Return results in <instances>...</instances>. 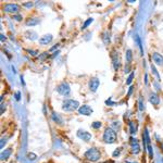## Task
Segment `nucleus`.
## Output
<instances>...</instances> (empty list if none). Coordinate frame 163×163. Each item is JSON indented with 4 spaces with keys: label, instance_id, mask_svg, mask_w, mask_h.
<instances>
[{
    "label": "nucleus",
    "instance_id": "obj_39",
    "mask_svg": "<svg viewBox=\"0 0 163 163\" xmlns=\"http://www.w3.org/2000/svg\"><path fill=\"white\" fill-rule=\"evenodd\" d=\"M104 163H114L112 160H110V161H107V162H104Z\"/></svg>",
    "mask_w": 163,
    "mask_h": 163
},
{
    "label": "nucleus",
    "instance_id": "obj_21",
    "mask_svg": "<svg viewBox=\"0 0 163 163\" xmlns=\"http://www.w3.org/2000/svg\"><path fill=\"white\" fill-rule=\"evenodd\" d=\"M129 131H131V134H136L137 132V126L135 125L134 122H129Z\"/></svg>",
    "mask_w": 163,
    "mask_h": 163
},
{
    "label": "nucleus",
    "instance_id": "obj_20",
    "mask_svg": "<svg viewBox=\"0 0 163 163\" xmlns=\"http://www.w3.org/2000/svg\"><path fill=\"white\" fill-rule=\"evenodd\" d=\"M52 120L58 124L62 123V119H61V117L58 115V113H56V112H52Z\"/></svg>",
    "mask_w": 163,
    "mask_h": 163
},
{
    "label": "nucleus",
    "instance_id": "obj_33",
    "mask_svg": "<svg viewBox=\"0 0 163 163\" xmlns=\"http://www.w3.org/2000/svg\"><path fill=\"white\" fill-rule=\"evenodd\" d=\"M23 6L26 7V8H32V7H33V3H32V2H25V3H23Z\"/></svg>",
    "mask_w": 163,
    "mask_h": 163
},
{
    "label": "nucleus",
    "instance_id": "obj_35",
    "mask_svg": "<svg viewBox=\"0 0 163 163\" xmlns=\"http://www.w3.org/2000/svg\"><path fill=\"white\" fill-rule=\"evenodd\" d=\"M106 103H107V104H111V106H114V104H115V102L111 101V99H110V100H107V101H106Z\"/></svg>",
    "mask_w": 163,
    "mask_h": 163
},
{
    "label": "nucleus",
    "instance_id": "obj_24",
    "mask_svg": "<svg viewBox=\"0 0 163 163\" xmlns=\"http://www.w3.org/2000/svg\"><path fill=\"white\" fill-rule=\"evenodd\" d=\"M101 122H94V123L92 124V128H95V129H97V128H100L101 127Z\"/></svg>",
    "mask_w": 163,
    "mask_h": 163
},
{
    "label": "nucleus",
    "instance_id": "obj_6",
    "mask_svg": "<svg viewBox=\"0 0 163 163\" xmlns=\"http://www.w3.org/2000/svg\"><path fill=\"white\" fill-rule=\"evenodd\" d=\"M92 107H89L88 104H83V106H80V109H78V113L82 115H86V116H89V115L92 114Z\"/></svg>",
    "mask_w": 163,
    "mask_h": 163
},
{
    "label": "nucleus",
    "instance_id": "obj_37",
    "mask_svg": "<svg viewBox=\"0 0 163 163\" xmlns=\"http://www.w3.org/2000/svg\"><path fill=\"white\" fill-rule=\"evenodd\" d=\"M0 36H1V41H5V40L7 39V37H6V36H5L3 34H1Z\"/></svg>",
    "mask_w": 163,
    "mask_h": 163
},
{
    "label": "nucleus",
    "instance_id": "obj_19",
    "mask_svg": "<svg viewBox=\"0 0 163 163\" xmlns=\"http://www.w3.org/2000/svg\"><path fill=\"white\" fill-rule=\"evenodd\" d=\"M102 40L106 45H109V43H110V34H109V32H104L102 34Z\"/></svg>",
    "mask_w": 163,
    "mask_h": 163
},
{
    "label": "nucleus",
    "instance_id": "obj_15",
    "mask_svg": "<svg viewBox=\"0 0 163 163\" xmlns=\"http://www.w3.org/2000/svg\"><path fill=\"white\" fill-rule=\"evenodd\" d=\"M39 19H37V17H33V19H29V20L26 21V25L27 26H34V25H37V24H39Z\"/></svg>",
    "mask_w": 163,
    "mask_h": 163
},
{
    "label": "nucleus",
    "instance_id": "obj_4",
    "mask_svg": "<svg viewBox=\"0 0 163 163\" xmlns=\"http://www.w3.org/2000/svg\"><path fill=\"white\" fill-rule=\"evenodd\" d=\"M57 92H59L62 96H69L70 92H71V88H70V85L66 82H63L60 85H58L57 87Z\"/></svg>",
    "mask_w": 163,
    "mask_h": 163
},
{
    "label": "nucleus",
    "instance_id": "obj_23",
    "mask_svg": "<svg viewBox=\"0 0 163 163\" xmlns=\"http://www.w3.org/2000/svg\"><path fill=\"white\" fill-rule=\"evenodd\" d=\"M133 78H134V72H132V73L129 74V76L127 77V80H126V84H127V85H131L133 82Z\"/></svg>",
    "mask_w": 163,
    "mask_h": 163
},
{
    "label": "nucleus",
    "instance_id": "obj_2",
    "mask_svg": "<svg viewBox=\"0 0 163 163\" xmlns=\"http://www.w3.org/2000/svg\"><path fill=\"white\" fill-rule=\"evenodd\" d=\"M116 132L113 128H107L103 133V141L106 143H114L116 141Z\"/></svg>",
    "mask_w": 163,
    "mask_h": 163
},
{
    "label": "nucleus",
    "instance_id": "obj_10",
    "mask_svg": "<svg viewBox=\"0 0 163 163\" xmlns=\"http://www.w3.org/2000/svg\"><path fill=\"white\" fill-rule=\"evenodd\" d=\"M152 60L157 65L163 66V56L161 53H158V52L152 53Z\"/></svg>",
    "mask_w": 163,
    "mask_h": 163
},
{
    "label": "nucleus",
    "instance_id": "obj_8",
    "mask_svg": "<svg viewBox=\"0 0 163 163\" xmlns=\"http://www.w3.org/2000/svg\"><path fill=\"white\" fill-rule=\"evenodd\" d=\"M99 85H100V80H98L97 77H92V80H89V89H90V92H97V89L99 88Z\"/></svg>",
    "mask_w": 163,
    "mask_h": 163
},
{
    "label": "nucleus",
    "instance_id": "obj_7",
    "mask_svg": "<svg viewBox=\"0 0 163 163\" xmlns=\"http://www.w3.org/2000/svg\"><path fill=\"white\" fill-rule=\"evenodd\" d=\"M77 137L80 139L84 140V141H89L92 139V134L88 132H86L84 129H78L77 131Z\"/></svg>",
    "mask_w": 163,
    "mask_h": 163
},
{
    "label": "nucleus",
    "instance_id": "obj_14",
    "mask_svg": "<svg viewBox=\"0 0 163 163\" xmlns=\"http://www.w3.org/2000/svg\"><path fill=\"white\" fill-rule=\"evenodd\" d=\"M12 153V149L11 148H8V149H5V151L1 152V155H0V159L1 160H7V159H9V157L11 155Z\"/></svg>",
    "mask_w": 163,
    "mask_h": 163
},
{
    "label": "nucleus",
    "instance_id": "obj_12",
    "mask_svg": "<svg viewBox=\"0 0 163 163\" xmlns=\"http://www.w3.org/2000/svg\"><path fill=\"white\" fill-rule=\"evenodd\" d=\"M149 102L152 103L153 106H158L160 103V98L155 92H151L150 94V97H149Z\"/></svg>",
    "mask_w": 163,
    "mask_h": 163
},
{
    "label": "nucleus",
    "instance_id": "obj_38",
    "mask_svg": "<svg viewBox=\"0 0 163 163\" xmlns=\"http://www.w3.org/2000/svg\"><path fill=\"white\" fill-rule=\"evenodd\" d=\"M133 88H134V87H131V88H129V92H128V94H127V96H131V94H132V92H133Z\"/></svg>",
    "mask_w": 163,
    "mask_h": 163
},
{
    "label": "nucleus",
    "instance_id": "obj_5",
    "mask_svg": "<svg viewBox=\"0 0 163 163\" xmlns=\"http://www.w3.org/2000/svg\"><path fill=\"white\" fill-rule=\"evenodd\" d=\"M3 10H5V12L13 13L15 15V13L20 11V6L17 5V3H7V5L3 6Z\"/></svg>",
    "mask_w": 163,
    "mask_h": 163
},
{
    "label": "nucleus",
    "instance_id": "obj_13",
    "mask_svg": "<svg viewBox=\"0 0 163 163\" xmlns=\"http://www.w3.org/2000/svg\"><path fill=\"white\" fill-rule=\"evenodd\" d=\"M112 59H113V66H114V70L120 69V58H119V54H116L115 52H113L112 54Z\"/></svg>",
    "mask_w": 163,
    "mask_h": 163
},
{
    "label": "nucleus",
    "instance_id": "obj_41",
    "mask_svg": "<svg viewBox=\"0 0 163 163\" xmlns=\"http://www.w3.org/2000/svg\"><path fill=\"white\" fill-rule=\"evenodd\" d=\"M125 163H133V162H125Z\"/></svg>",
    "mask_w": 163,
    "mask_h": 163
},
{
    "label": "nucleus",
    "instance_id": "obj_11",
    "mask_svg": "<svg viewBox=\"0 0 163 163\" xmlns=\"http://www.w3.org/2000/svg\"><path fill=\"white\" fill-rule=\"evenodd\" d=\"M52 39H53V37H52L51 34H46L39 38V44L40 45H48V44L51 43Z\"/></svg>",
    "mask_w": 163,
    "mask_h": 163
},
{
    "label": "nucleus",
    "instance_id": "obj_27",
    "mask_svg": "<svg viewBox=\"0 0 163 163\" xmlns=\"http://www.w3.org/2000/svg\"><path fill=\"white\" fill-rule=\"evenodd\" d=\"M147 150H148V152H149V157H150V158L153 157V151H152V146H151V145L147 146Z\"/></svg>",
    "mask_w": 163,
    "mask_h": 163
},
{
    "label": "nucleus",
    "instance_id": "obj_28",
    "mask_svg": "<svg viewBox=\"0 0 163 163\" xmlns=\"http://www.w3.org/2000/svg\"><path fill=\"white\" fill-rule=\"evenodd\" d=\"M120 153H121V148H119V149H116L114 152H113V157H116V155H120Z\"/></svg>",
    "mask_w": 163,
    "mask_h": 163
},
{
    "label": "nucleus",
    "instance_id": "obj_1",
    "mask_svg": "<svg viewBox=\"0 0 163 163\" xmlns=\"http://www.w3.org/2000/svg\"><path fill=\"white\" fill-rule=\"evenodd\" d=\"M80 107V102L77 100H73V99H66L62 102V110L66 112L78 110Z\"/></svg>",
    "mask_w": 163,
    "mask_h": 163
},
{
    "label": "nucleus",
    "instance_id": "obj_34",
    "mask_svg": "<svg viewBox=\"0 0 163 163\" xmlns=\"http://www.w3.org/2000/svg\"><path fill=\"white\" fill-rule=\"evenodd\" d=\"M13 19L17 21H21L22 20V17H21V15H13Z\"/></svg>",
    "mask_w": 163,
    "mask_h": 163
},
{
    "label": "nucleus",
    "instance_id": "obj_9",
    "mask_svg": "<svg viewBox=\"0 0 163 163\" xmlns=\"http://www.w3.org/2000/svg\"><path fill=\"white\" fill-rule=\"evenodd\" d=\"M131 147H132V152L134 155H138L140 152V146L139 141L136 138H131Z\"/></svg>",
    "mask_w": 163,
    "mask_h": 163
},
{
    "label": "nucleus",
    "instance_id": "obj_26",
    "mask_svg": "<svg viewBox=\"0 0 163 163\" xmlns=\"http://www.w3.org/2000/svg\"><path fill=\"white\" fill-rule=\"evenodd\" d=\"M27 158H29V161H34L35 159L37 158V155H35V153H33V152H31V153H29V155H27Z\"/></svg>",
    "mask_w": 163,
    "mask_h": 163
},
{
    "label": "nucleus",
    "instance_id": "obj_29",
    "mask_svg": "<svg viewBox=\"0 0 163 163\" xmlns=\"http://www.w3.org/2000/svg\"><path fill=\"white\" fill-rule=\"evenodd\" d=\"M115 123H116V122H114V123L112 124V127H115V128H117V129H119V128H120V127H121V124H120V122H117V124H115ZM112 127H111V128H112Z\"/></svg>",
    "mask_w": 163,
    "mask_h": 163
},
{
    "label": "nucleus",
    "instance_id": "obj_30",
    "mask_svg": "<svg viewBox=\"0 0 163 163\" xmlns=\"http://www.w3.org/2000/svg\"><path fill=\"white\" fill-rule=\"evenodd\" d=\"M143 109H145V107H143V100L139 99V110L140 111H143Z\"/></svg>",
    "mask_w": 163,
    "mask_h": 163
},
{
    "label": "nucleus",
    "instance_id": "obj_32",
    "mask_svg": "<svg viewBox=\"0 0 163 163\" xmlns=\"http://www.w3.org/2000/svg\"><path fill=\"white\" fill-rule=\"evenodd\" d=\"M15 99H17V101H19V100L21 99V92H15Z\"/></svg>",
    "mask_w": 163,
    "mask_h": 163
},
{
    "label": "nucleus",
    "instance_id": "obj_36",
    "mask_svg": "<svg viewBox=\"0 0 163 163\" xmlns=\"http://www.w3.org/2000/svg\"><path fill=\"white\" fill-rule=\"evenodd\" d=\"M5 110H6V104H1V114H3V112H5Z\"/></svg>",
    "mask_w": 163,
    "mask_h": 163
},
{
    "label": "nucleus",
    "instance_id": "obj_40",
    "mask_svg": "<svg viewBox=\"0 0 163 163\" xmlns=\"http://www.w3.org/2000/svg\"><path fill=\"white\" fill-rule=\"evenodd\" d=\"M161 148H162V151H163V143H161Z\"/></svg>",
    "mask_w": 163,
    "mask_h": 163
},
{
    "label": "nucleus",
    "instance_id": "obj_18",
    "mask_svg": "<svg viewBox=\"0 0 163 163\" xmlns=\"http://www.w3.org/2000/svg\"><path fill=\"white\" fill-rule=\"evenodd\" d=\"M25 35L27 36V38H29V39H32V40L37 39V34H36L35 32H33V31H27L25 33Z\"/></svg>",
    "mask_w": 163,
    "mask_h": 163
},
{
    "label": "nucleus",
    "instance_id": "obj_31",
    "mask_svg": "<svg viewBox=\"0 0 163 163\" xmlns=\"http://www.w3.org/2000/svg\"><path fill=\"white\" fill-rule=\"evenodd\" d=\"M6 143H7V139H6V138H2V139H1V143H0V147H1V149H2L3 146L6 145Z\"/></svg>",
    "mask_w": 163,
    "mask_h": 163
},
{
    "label": "nucleus",
    "instance_id": "obj_16",
    "mask_svg": "<svg viewBox=\"0 0 163 163\" xmlns=\"http://www.w3.org/2000/svg\"><path fill=\"white\" fill-rule=\"evenodd\" d=\"M133 60V52L131 49H127L126 50V62H127V65H131Z\"/></svg>",
    "mask_w": 163,
    "mask_h": 163
},
{
    "label": "nucleus",
    "instance_id": "obj_3",
    "mask_svg": "<svg viewBox=\"0 0 163 163\" xmlns=\"http://www.w3.org/2000/svg\"><path fill=\"white\" fill-rule=\"evenodd\" d=\"M85 155V158L87 159V160L92 161V162H96V161H98L101 158L100 151H99L97 148L88 149V150L85 152V155Z\"/></svg>",
    "mask_w": 163,
    "mask_h": 163
},
{
    "label": "nucleus",
    "instance_id": "obj_17",
    "mask_svg": "<svg viewBox=\"0 0 163 163\" xmlns=\"http://www.w3.org/2000/svg\"><path fill=\"white\" fill-rule=\"evenodd\" d=\"M135 40H136V43H137L138 47H139V50H140V54L143 56V44H141V40H140V37L138 35H135Z\"/></svg>",
    "mask_w": 163,
    "mask_h": 163
},
{
    "label": "nucleus",
    "instance_id": "obj_22",
    "mask_svg": "<svg viewBox=\"0 0 163 163\" xmlns=\"http://www.w3.org/2000/svg\"><path fill=\"white\" fill-rule=\"evenodd\" d=\"M94 22V19H92V17H89V19H87V20L85 21V23L83 24V26H82V29H86L87 27L89 26V24L92 23Z\"/></svg>",
    "mask_w": 163,
    "mask_h": 163
},
{
    "label": "nucleus",
    "instance_id": "obj_25",
    "mask_svg": "<svg viewBox=\"0 0 163 163\" xmlns=\"http://www.w3.org/2000/svg\"><path fill=\"white\" fill-rule=\"evenodd\" d=\"M151 70H152V72L155 74V76L158 77V80H161V77H160V75H159V73H158V71L155 70V65H152L151 64Z\"/></svg>",
    "mask_w": 163,
    "mask_h": 163
}]
</instances>
